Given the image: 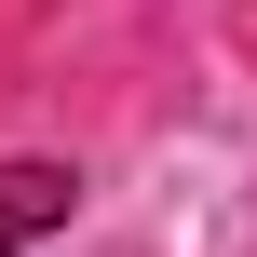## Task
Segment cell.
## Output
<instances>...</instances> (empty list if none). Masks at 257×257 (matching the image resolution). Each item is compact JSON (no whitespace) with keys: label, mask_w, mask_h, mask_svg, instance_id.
I'll return each mask as SVG.
<instances>
[{"label":"cell","mask_w":257,"mask_h":257,"mask_svg":"<svg viewBox=\"0 0 257 257\" xmlns=\"http://www.w3.org/2000/svg\"><path fill=\"white\" fill-rule=\"evenodd\" d=\"M81 217V176L68 163H0V257H27L41 230H68Z\"/></svg>","instance_id":"cell-1"}]
</instances>
